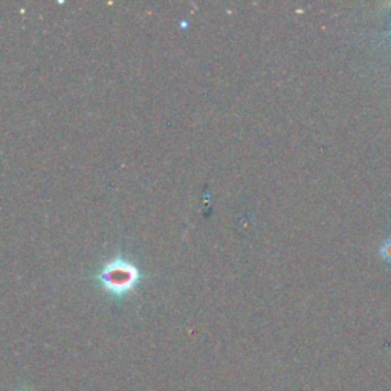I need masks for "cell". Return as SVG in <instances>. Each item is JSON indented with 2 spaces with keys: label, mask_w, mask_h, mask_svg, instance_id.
Returning <instances> with one entry per match:
<instances>
[{
  "label": "cell",
  "mask_w": 391,
  "mask_h": 391,
  "mask_svg": "<svg viewBox=\"0 0 391 391\" xmlns=\"http://www.w3.org/2000/svg\"><path fill=\"white\" fill-rule=\"evenodd\" d=\"M380 256L384 257V260L391 263V237L384 241V245L380 246Z\"/></svg>",
  "instance_id": "cell-2"
},
{
  "label": "cell",
  "mask_w": 391,
  "mask_h": 391,
  "mask_svg": "<svg viewBox=\"0 0 391 391\" xmlns=\"http://www.w3.org/2000/svg\"><path fill=\"white\" fill-rule=\"evenodd\" d=\"M140 280V272L132 263L116 259L109 261L100 272V281L105 291L116 295H122L135 288Z\"/></svg>",
  "instance_id": "cell-1"
}]
</instances>
